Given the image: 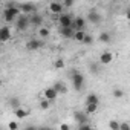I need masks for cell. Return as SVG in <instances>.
<instances>
[{"label":"cell","instance_id":"obj_1","mask_svg":"<svg viewBox=\"0 0 130 130\" xmlns=\"http://www.w3.org/2000/svg\"><path fill=\"white\" fill-rule=\"evenodd\" d=\"M19 15H20L19 5H17V3H14V2H9V3H6L5 12H3V19H5V22L11 23V22H14V20H15Z\"/></svg>","mask_w":130,"mask_h":130},{"label":"cell","instance_id":"obj_2","mask_svg":"<svg viewBox=\"0 0 130 130\" xmlns=\"http://www.w3.org/2000/svg\"><path fill=\"white\" fill-rule=\"evenodd\" d=\"M69 77H71V81H72V86H74V89L77 90V92H80L83 87H84V75L81 74V72H78V71H71L69 72Z\"/></svg>","mask_w":130,"mask_h":130},{"label":"cell","instance_id":"obj_3","mask_svg":"<svg viewBox=\"0 0 130 130\" xmlns=\"http://www.w3.org/2000/svg\"><path fill=\"white\" fill-rule=\"evenodd\" d=\"M74 19L75 17H72V14H68V12H63L57 17L60 28H74Z\"/></svg>","mask_w":130,"mask_h":130},{"label":"cell","instance_id":"obj_4","mask_svg":"<svg viewBox=\"0 0 130 130\" xmlns=\"http://www.w3.org/2000/svg\"><path fill=\"white\" fill-rule=\"evenodd\" d=\"M29 15H25V14H20L17 19H15V28L19 31H26L29 28Z\"/></svg>","mask_w":130,"mask_h":130},{"label":"cell","instance_id":"obj_5","mask_svg":"<svg viewBox=\"0 0 130 130\" xmlns=\"http://www.w3.org/2000/svg\"><path fill=\"white\" fill-rule=\"evenodd\" d=\"M86 22H90L92 25H100V23L103 22V15H101L98 11H95V9H90V11H89V14H87V19H86Z\"/></svg>","mask_w":130,"mask_h":130},{"label":"cell","instance_id":"obj_6","mask_svg":"<svg viewBox=\"0 0 130 130\" xmlns=\"http://www.w3.org/2000/svg\"><path fill=\"white\" fill-rule=\"evenodd\" d=\"M19 9H20L22 14L28 15V14L37 12V5H34V3H20V5H19Z\"/></svg>","mask_w":130,"mask_h":130},{"label":"cell","instance_id":"obj_7","mask_svg":"<svg viewBox=\"0 0 130 130\" xmlns=\"http://www.w3.org/2000/svg\"><path fill=\"white\" fill-rule=\"evenodd\" d=\"M43 44H44V41H43V40L31 38V40L26 43V49H28V51H38V49H41V47H43Z\"/></svg>","mask_w":130,"mask_h":130},{"label":"cell","instance_id":"obj_8","mask_svg":"<svg viewBox=\"0 0 130 130\" xmlns=\"http://www.w3.org/2000/svg\"><path fill=\"white\" fill-rule=\"evenodd\" d=\"M29 25L37 26V28H41V26H43V15L38 14V12L31 14V15H29Z\"/></svg>","mask_w":130,"mask_h":130},{"label":"cell","instance_id":"obj_9","mask_svg":"<svg viewBox=\"0 0 130 130\" xmlns=\"http://www.w3.org/2000/svg\"><path fill=\"white\" fill-rule=\"evenodd\" d=\"M74 119L78 122V125H81V124H87V122H89V116H87L83 110H77V112L74 113Z\"/></svg>","mask_w":130,"mask_h":130},{"label":"cell","instance_id":"obj_10","mask_svg":"<svg viewBox=\"0 0 130 130\" xmlns=\"http://www.w3.org/2000/svg\"><path fill=\"white\" fill-rule=\"evenodd\" d=\"M63 3L61 2H51L49 3V11L52 12V14H55V15H60V14H63Z\"/></svg>","mask_w":130,"mask_h":130},{"label":"cell","instance_id":"obj_11","mask_svg":"<svg viewBox=\"0 0 130 130\" xmlns=\"http://www.w3.org/2000/svg\"><path fill=\"white\" fill-rule=\"evenodd\" d=\"M86 19L84 17H75L74 19V31H84L86 29Z\"/></svg>","mask_w":130,"mask_h":130},{"label":"cell","instance_id":"obj_12","mask_svg":"<svg viewBox=\"0 0 130 130\" xmlns=\"http://www.w3.org/2000/svg\"><path fill=\"white\" fill-rule=\"evenodd\" d=\"M9 38H11L9 26H2V28H0V43H6Z\"/></svg>","mask_w":130,"mask_h":130},{"label":"cell","instance_id":"obj_13","mask_svg":"<svg viewBox=\"0 0 130 130\" xmlns=\"http://www.w3.org/2000/svg\"><path fill=\"white\" fill-rule=\"evenodd\" d=\"M51 87H52L58 95H64V93L68 92V87H66V84H64L63 81H57V83H55L54 86H51Z\"/></svg>","mask_w":130,"mask_h":130},{"label":"cell","instance_id":"obj_14","mask_svg":"<svg viewBox=\"0 0 130 130\" xmlns=\"http://www.w3.org/2000/svg\"><path fill=\"white\" fill-rule=\"evenodd\" d=\"M57 98H58V93H57L52 87H47V89L44 90V100H47L49 103H54Z\"/></svg>","mask_w":130,"mask_h":130},{"label":"cell","instance_id":"obj_15","mask_svg":"<svg viewBox=\"0 0 130 130\" xmlns=\"http://www.w3.org/2000/svg\"><path fill=\"white\" fill-rule=\"evenodd\" d=\"M112 60H113V55H112V52H109V51H104V52L100 55V63H101V64H109V63H112Z\"/></svg>","mask_w":130,"mask_h":130},{"label":"cell","instance_id":"obj_16","mask_svg":"<svg viewBox=\"0 0 130 130\" xmlns=\"http://www.w3.org/2000/svg\"><path fill=\"white\" fill-rule=\"evenodd\" d=\"M60 34L64 37V38H74V28H60Z\"/></svg>","mask_w":130,"mask_h":130},{"label":"cell","instance_id":"obj_17","mask_svg":"<svg viewBox=\"0 0 130 130\" xmlns=\"http://www.w3.org/2000/svg\"><path fill=\"white\" fill-rule=\"evenodd\" d=\"M86 104H100V96L96 93H89L86 96Z\"/></svg>","mask_w":130,"mask_h":130},{"label":"cell","instance_id":"obj_18","mask_svg":"<svg viewBox=\"0 0 130 130\" xmlns=\"http://www.w3.org/2000/svg\"><path fill=\"white\" fill-rule=\"evenodd\" d=\"M8 104H9V107H12V109L15 110V109L20 107V98H17V96H11V98L8 100Z\"/></svg>","mask_w":130,"mask_h":130},{"label":"cell","instance_id":"obj_19","mask_svg":"<svg viewBox=\"0 0 130 130\" xmlns=\"http://www.w3.org/2000/svg\"><path fill=\"white\" fill-rule=\"evenodd\" d=\"M98 40L101 41V43H110V40H112V35L109 34V32H101L100 34V37H98Z\"/></svg>","mask_w":130,"mask_h":130},{"label":"cell","instance_id":"obj_20","mask_svg":"<svg viewBox=\"0 0 130 130\" xmlns=\"http://www.w3.org/2000/svg\"><path fill=\"white\" fill-rule=\"evenodd\" d=\"M96 110H98V106H96V104H86V110H83V112L89 116V115L95 113Z\"/></svg>","mask_w":130,"mask_h":130},{"label":"cell","instance_id":"obj_21","mask_svg":"<svg viewBox=\"0 0 130 130\" xmlns=\"http://www.w3.org/2000/svg\"><path fill=\"white\" fill-rule=\"evenodd\" d=\"M14 113H15V116H17L19 119H25V118L28 116V110H25V109H22V107L15 109V110H14Z\"/></svg>","mask_w":130,"mask_h":130},{"label":"cell","instance_id":"obj_22","mask_svg":"<svg viewBox=\"0 0 130 130\" xmlns=\"http://www.w3.org/2000/svg\"><path fill=\"white\" fill-rule=\"evenodd\" d=\"M84 35H86V31H75V34H74V40L81 43L83 38H84Z\"/></svg>","mask_w":130,"mask_h":130},{"label":"cell","instance_id":"obj_23","mask_svg":"<svg viewBox=\"0 0 130 130\" xmlns=\"http://www.w3.org/2000/svg\"><path fill=\"white\" fill-rule=\"evenodd\" d=\"M38 35H40V37H43V38H46V37H49V35H51V31H49L46 26H41V28L38 29Z\"/></svg>","mask_w":130,"mask_h":130},{"label":"cell","instance_id":"obj_24","mask_svg":"<svg viewBox=\"0 0 130 130\" xmlns=\"http://www.w3.org/2000/svg\"><path fill=\"white\" fill-rule=\"evenodd\" d=\"M109 127H110V130H119V122L116 119H110L109 121Z\"/></svg>","mask_w":130,"mask_h":130},{"label":"cell","instance_id":"obj_25","mask_svg":"<svg viewBox=\"0 0 130 130\" xmlns=\"http://www.w3.org/2000/svg\"><path fill=\"white\" fill-rule=\"evenodd\" d=\"M81 43H83V44H92V43H93V37H92V35H89V34H86Z\"/></svg>","mask_w":130,"mask_h":130},{"label":"cell","instance_id":"obj_26","mask_svg":"<svg viewBox=\"0 0 130 130\" xmlns=\"http://www.w3.org/2000/svg\"><path fill=\"white\" fill-rule=\"evenodd\" d=\"M49 106H51V103H49L47 100H44V98H43V100L40 101V109H41V110H47V109H49Z\"/></svg>","mask_w":130,"mask_h":130},{"label":"cell","instance_id":"obj_27","mask_svg":"<svg viewBox=\"0 0 130 130\" xmlns=\"http://www.w3.org/2000/svg\"><path fill=\"white\" fill-rule=\"evenodd\" d=\"M8 128L9 130H19V122L17 121H9L8 122Z\"/></svg>","mask_w":130,"mask_h":130},{"label":"cell","instance_id":"obj_28","mask_svg":"<svg viewBox=\"0 0 130 130\" xmlns=\"http://www.w3.org/2000/svg\"><path fill=\"white\" fill-rule=\"evenodd\" d=\"M54 66H55V69H63V68H64V61H63L61 58H58V60L54 63Z\"/></svg>","mask_w":130,"mask_h":130},{"label":"cell","instance_id":"obj_29","mask_svg":"<svg viewBox=\"0 0 130 130\" xmlns=\"http://www.w3.org/2000/svg\"><path fill=\"white\" fill-rule=\"evenodd\" d=\"M113 96L115 98H122L124 96V90L122 89H115L113 90Z\"/></svg>","mask_w":130,"mask_h":130},{"label":"cell","instance_id":"obj_30","mask_svg":"<svg viewBox=\"0 0 130 130\" xmlns=\"http://www.w3.org/2000/svg\"><path fill=\"white\" fill-rule=\"evenodd\" d=\"M119 130H130V125H128V122H125V121L119 122Z\"/></svg>","mask_w":130,"mask_h":130},{"label":"cell","instance_id":"obj_31","mask_svg":"<svg viewBox=\"0 0 130 130\" xmlns=\"http://www.w3.org/2000/svg\"><path fill=\"white\" fill-rule=\"evenodd\" d=\"M66 6V8H71V6H74V0H64L63 2V8Z\"/></svg>","mask_w":130,"mask_h":130},{"label":"cell","instance_id":"obj_32","mask_svg":"<svg viewBox=\"0 0 130 130\" xmlns=\"http://www.w3.org/2000/svg\"><path fill=\"white\" fill-rule=\"evenodd\" d=\"M77 130H92V127H90L89 124H81V125H78Z\"/></svg>","mask_w":130,"mask_h":130},{"label":"cell","instance_id":"obj_33","mask_svg":"<svg viewBox=\"0 0 130 130\" xmlns=\"http://www.w3.org/2000/svg\"><path fill=\"white\" fill-rule=\"evenodd\" d=\"M60 130H71V128H69V124H68V122H63V124L60 125Z\"/></svg>","mask_w":130,"mask_h":130},{"label":"cell","instance_id":"obj_34","mask_svg":"<svg viewBox=\"0 0 130 130\" xmlns=\"http://www.w3.org/2000/svg\"><path fill=\"white\" fill-rule=\"evenodd\" d=\"M90 71L96 74V72H98V66H96V64H90Z\"/></svg>","mask_w":130,"mask_h":130},{"label":"cell","instance_id":"obj_35","mask_svg":"<svg viewBox=\"0 0 130 130\" xmlns=\"http://www.w3.org/2000/svg\"><path fill=\"white\" fill-rule=\"evenodd\" d=\"M23 130H37V127H34V125H26Z\"/></svg>","mask_w":130,"mask_h":130},{"label":"cell","instance_id":"obj_36","mask_svg":"<svg viewBox=\"0 0 130 130\" xmlns=\"http://www.w3.org/2000/svg\"><path fill=\"white\" fill-rule=\"evenodd\" d=\"M41 130H54V128H51V127H43Z\"/></svg>","mask_w":130,"mask_h":130},{"label":"cell","instance_id":"obj_37","mask_svg":"<svg viewBox=\"0 0 130 130\" xmlns=\"http://www.w3.org/2000/svg\"><path fill=\"white\" fill-rule=\"evenodd\" d=\"M37 130H41V128H37Z\"/></svg>","mask_w":130,"mask_h":130},{"label":"cell","instance_id":"obj_38","mask_svg":"<svg viewBox=\"0 0 130 130\" xmlns=\"http://www.w3.org/2000/svg\"><path fill=\"white\" fill-rule=\"evenodd\" d=\"M0 130H2V128H0Z\"/></svg>","mask_w":130,"mask_h":130}]
</instances>
